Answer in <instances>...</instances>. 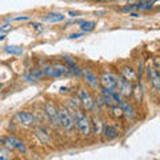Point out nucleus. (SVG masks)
Instances as JSON below:
<instances>
[{"mask_svg": "<svg viewBox=\"0 0 160 160\" xmlns=\"http://www.w3.org/2000/svg\"><path fill=\"white\" fill-rule=\"evenodd\" d=\"M112 115L115 118H122L123 116V111H122V108H120L118 104L116 106H112Z\"/></svg>", "mask_w": 160, "mask_h": 160, "instance_id": "4be33fe9", "label": "nucleus"}, {"mask_svg": "<svg viewBox=\"0 0 160 160\" xmlns=\"http://www.w3.org/2000/svg\"><path fill=\"white\" fill-rule=\"evenodd\" d=\"M103 135H104V138H106L107 140H112L115 138H118V135H119V131H118V128L116 127H113V126H108V124H106V126H103Z\"/></svg>", "mask_w": 160, "mask_h": 160, "instance_id": "4468645a", "label": "nucleus"}, {"mask_svg": "<svg viewBox=\"0 0 160 160\" xmlns=\"http://www.w3.org/2000/svg\"><path fill=\"white\" fill-rule=\"evenodd\" d=\"M147 75L149 78V82L153 86V88L156 91H160V75H159V71H156L153 67H148L147 68Z\"/></svg>", "mask_w": 160, "mask_h": 160, "instance_id": "1a4fd4ad", "label": "nucleus"}, {"mask_svg": "<svg viewBox=\"0 0 160 160\" xmlns=\"http://www.w3.org/2000/svg\"><path fill=\"white\" fill-rule=\"evenodd\" d=\"M132 93H133L135 99H136V102H142V99H143V88H142L140 84H135V86L132 87Z\"/></svg>", "mask_w": 160, "mask_h": 160, "instance_id": "6ab92c4d", "label": "nucleus"}, {"mask_svg": "<svg viewBox=\"0 0 160 160\" xmlns=\"http://www.w3.org/2000/svg\"><path fill=\"white\" fill-rule=\"evenodd\" d=\"M96 27V23L93 20H86V22H82L80 23V28H82L83 32H89Z\"/></svg>", "mask_w": 160, "mask_h": 160, "instance_id": "f3484780", "label": "nucleus"}, {"mask_svg": "<svg viewBox=\"0 0 160 160\" xmlns=\"http://www.w3.org/2000/svg\"><path fill=\"white\" fill-rule=\"evenodd\" d=\"M6 52L11 53V55H22L23 53V48L18 47V46H7L6 47Z\"/></svg>", "mask_w": 160, "mask_h": 160, "instance_id": "aec40b11", "label": "nucleus"}, {"mask_svg": "<svg viewBox=\"0 0 160 160\" xmlns=\"http://www.w3.org/2000/svg\"><path fill=\"white\" fill-rule=\"evenodd\" d=\"M118 106L122 108V111H123V115H126V116L128 118H135L136 116V109H135L131 104H129L128 102H126V100H123V99H120V102L118 103Z\"/></svg>", "mask_w": 160, "mask_h": 160, "instance_id": "9b49d317", "label": "nucleus"}, {"mask_svg": "<svg viewBox=\"0 0 160 160\" xmlns=\"http://www.w3.org/2000/svg\"><path fill=\"white\" fill-rule=\"evenodd\" d=\"M44 111H46L47 116H48V119H49V122L52 123V126H55V127L60 126V124H59L58 109H56V107H55L52 103H46V104H44Z\"/></svg>", "mask_w": 160, "mask_h": 160, "instance_id": "423d86ee", "label": "nucleus"}, {"mask_svg": "<svg viewBox=\"0 0 160 160\" xmlns=\"http://www.w3.org/2000/svg\"><path fill=\"white\" fill-rule=\"evenodd\" d=\"M69 15H71V16H76L78 12H72V11H69Z\"/></svg>", "mask_w": 160, "mask_h": 160, "instance_id": "7c9ffc66", "label": "nucleus"}, {"mask_svg": "<svg viewBox=\"0 0 160 160\" xmlns=\"http://www.w3.org/2000/svg\"><path fill=\"white\" fill-rule=\"evenodd\" d=\"M11 29H12V27L9 26V24H7V26H4V27L0 28V33H6L8 31H11Z\"/></svg>", "mask_w": 160, "mask_h": 160, "instance_id": "393cba45", "label": "nucleus"}, {"mask_svg": "<svg viewBox=\"0 0 160 160\" xmlns=\"http://www.w3.org/2000/svg\"><path fill=\"white\" fill-rule=\"evenodd\" d=\"M152 2H149V0H146V2H139L136 4H133L135 9H138V11H140V9H144V11H148V9L152 8Z\"/></svg>", "mask_w": 160, "mask_h": 160, "instance_id": "a211bd4d", "label": "nucleus"}, {"mask_svg": "<svg viewBox=\"0 0 160 160\" xmlns=\"http://www.w3.org/2000/svg\"><path fill=\"white\" fill-rule=\"evenodd\" d=\"M64 15L62 13H48L46 15V16H43L42 20H44V22H49V23H58V22H63L64 20Z\"/></svg>", "mask_w": 160, "mask_h": 160, "instance_id": "2eb2a0df", "label": "nucleus"}, {"mask_svg": "<svg viewBox=\"0 0 160 160\" xmlns=\"http://www.w3.org/2000/svg\"><path fill=\"white\" fill-rule=\"evenodd\" d=\"M16 119L22 124H24V126H31V124L35 123V116L32 113H29V112H18L16 113Z\"/></svg>", "mask_w": 160, "mask_h": 160, "instance_id": "ddd939ff", "label": "nucleus"}, {"mask_svg": "<svg viewBox=\"0 0 160 160\" xmlns=\"http://www.w3.org/2000/svg\"><path fill=\"white\" fill-rule=\"evenodd\" d=\"M12 22H20V20H29V16H18V18H13L11 19Z\"/></svg>", "mask_w": 160, "mask_h": 160, "instance_id": "bb28decb", "label": "nucleus"}, {"mask_svg": "<svg viewBox=\"0 0 160 160\" xmlns=\"http://www.w3.org/2000/svg\"><path fill=\"white\" fill-rule=\"evenodd\" d=\"M82 36V33H73V35H71L69 36V39H78V38H80Z\"/></svg>", "mask_w": 160, "mask_h": 160, "instance_id": "c85d7f7f", "label": "nucleus"}, {"mask_svg": "<svg viewBox=\"0 0 160 160\" xmlns=\"http://www.w3.org/2000/svg\"><path fill=\"white\" fill-rule=\"evenodd\" d=\"M24 79H26L27 82H36V80H38V79H35L32 75H26V76H24Z\"/></svg>", "mask_w": 160, "mask_h": 160, "instance_id": "cd10ccee", "label": "nucleus"}, {"mask_svg": "<svg viewBox=\"0 0 160 160\" xmlns=\"http://www.w3.org/2000/svg\"><path fill=\"white\" fill-rule=\"evenodd\" d=\"M29 75H32L35 79H40L43 76V71L39 68H31V71H29Z\"/></svg>", "mask_w": 160, "mask_h": 160, "instance_id": "412c9836", "label": "nucleus"}, {"mask_svg": "<svg viewBox=\"0 0 160 160\" xmlns=\"http://www.w3.org/2000/svg\"><path fill=\"white\" fill-rule=\"evenodd\" d=\"M73 123L76 126L78 131L84 136H88L91 133V124H89L88 118L78 108L73 111Z\"/></svg>", "mask_w": 160, "mask_h": 160, "instance_id": "f257e3e1", "label": "nucleus"}, {"mask_svg": "<svg viewBox=\"0 0 160 160\" xmlns=\"http://www.w3.org/2000/svg\"><path fill=\"white\" fill-rule=\"evenodd\" d=\"M31 27H32L36 32H42L43 29H44V28H43V26H42L40 23H31Z\"/></svg>", "mask_w": 160, "mask_h": 160, "instance_id": "b1692460", "label": "nucleus"}, {"mask_svg": "<svg viewBox=\"0 0 160 160\" xmlns=\"http://www.w3.org/2000/svg\"><path fill=\"white\" fill-rule=\"evenodd\" d=\"M99 82L102 83L103 88L109 89V91H116V76H113V75L104 72L102 78L99 79Z\"/></svg>", "mask_w": 160, "mask_h": 160, "instance_id": "20e7f679", "label": "nucleus"}, {"mask_svg": "<svg viewBox=\"0 0 160 160\" xmlns=\"http://www.w3.org/2000/svg\"><path fill=\"white\" fill-rule=\"evenodd\" d=\"M11 156H9V152L7 151V149H0V160H7V159H9Z\"/></svg>", "mask_w": 160, "mask_h": 160, "instance_id": "5701e85b", "label": "nucleus"}, {"mask_svg": "<svg viewBox=\"0 0 160 160\" xmlns=\"http://www.w3.org/2000/svg\"><path fill=\"white\" fill-rule=\"evenodd\" d=\"M82 73H83V76H84V79H86V82L91 86L92 88H99V86H100V82H99V78L96 76L95 73H92L89 69H82Z\"/></svg>", "mask_w": 160, "mask_h": 160, "instance_id": "9d476101", "label": "nucleus"}, {"mask_svg": "<svg viewBox=\"0 0 160 160\" xmlns=\"http://www.w3.org/2000/svg\"><path fill=\"white\" fill-rule=\"evenodd\" d=\"M78 100H79V99H78L76 96H75V98H72V99H71V104H72V106H75V107H79L80 104H82L80 102H78Z\"/></svg>", "mask_w": 160, "mask_h": 160, "instance_id": "a878e982", "label": "nucleus"}, {"mask_svg": "<svg viewBox=\"0 0 160 160\" xmlns=\"http://www.w3.org/2000/svg\"><path fill=\"white\" fill-rule=\"evenodd\" d=\"M92 2H96V3H104V2H109V0H92Z\"/></svg>", "mask_w": 160, "mask_h": 160, "instance_id": "c756f323", "label": "nucleus"}, {"mask_svg": "<svg viewBox=\"0 0 160 160\" xmlns=\"http://www.w3.org/2000/svg\"><path fill=\"white\" fill-rule=\"evenodd\" d=\"M64 60H66V63L68 64V68L71 69V71L76 75V76H80V73H82V71L79 69V67L76 66V63L73 62V60L71 58H68V56H64Z\"/></svg>", "mask_w": 160, "mask_h": 160, "instance_id": "dca6fc26", "label": "nucleus"}, {"mask_svg": "<svg viewBox=\"0 0 160 160\" xmlns=\"http://www.w3.org/2000/svg\"><path fill=\"white\" fill-rule=\"evenodd\" d=\"M78 93H79V99H80V103H82V106L86 108V109H92L93 106H95V102H93L92 96L89 95V92L86 91L84 88H80Z\"/></svg>", "mask_w": 160, "mask_h": 160, "instance_id": "0eeeda50", "label": "nucleus"}, {"mask_svg": "<svg viewBox=\"0 0 160 160\" xmlns=\"http://www.w3.org/2000/svg\"><path fill=\"white\" fill-rule=\"evenodd\" d=\"M2 140L7 144L8 147H11V148H16L18 151L23 152V153H26V152H27V148H26V146H24V143H23V142H20V140H19L18 138H15V136H8V138L2 139Z\"/></svg>", "mask_w": 160, "mask_h": 160, "instance_id": "6e6552de", "label": "nucleus"}, {"mask_svg": "<svg viewBox=\"0 0 160 160\" xmlns=\"http://www.w3.org/2000/svg\"><path fill=\"white\" fill-rule=\"evenodd\" d=\"M40 66H42V71L43 75H46L48 78H53V79H58V78H63V75L60 73V71L53 66V64H48L43 60H40Z\"/></svg>", "mask_w": 160, "mask_h": 160, "instance_id": "39448f33", "label": "nucleus"}, {"mask_svg": "<svg viewBox=\"0 0 160 160\" xmlns=\"http://www.w3.org/2000/svg\"><path fill=\"white\" fill-rule=\"evenodd\" d=\"M116 91L120 96L128 98L132 95V84L124 78H116Z\"/></svg>", "mask_w": 160, "mask_h": 160, "instance_id": "7ed1b4c3", "label": "nucleus"}, {"mask_svg": "<svg viewBox=\"0 0 160 160\" xmlns=\"http://www.w3.org/2000/svg\"><path fill=\"white\" fill-rule=\"evenodd\" d=\"M58 115H59V124L60 126H62L64 129L71 131L75 126V123H73V116L68 112V109L60 108V109H58Z\"/></svg>", "mask_w": 160, "mask_h": 160, "instance_id": "f03ea898", "label": "nucleus"}, {"mask_svg": "<svg viewBox=\"0 0 160 160\" xmlns=\"http://www.w3.org/2000/svg\"><path fill=\"white\" fill-rule=\"evenodd\" d=\"M120 73H122V78L128 80V82H136V80L139 79L138 72L131 67H123L122 69H120Z\"/></svg>", "mask_w": 160, "mask_h": 160, "instance_id": "f8f14e48", "label": "nucleus"}]
</instances>
